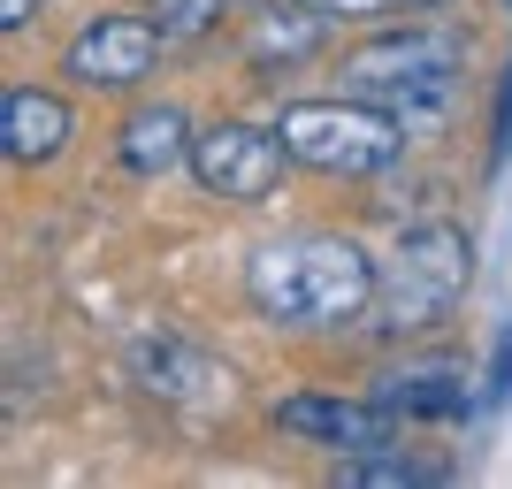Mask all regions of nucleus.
Segmentation results:
<instances>
[{"label":"nucleus","mask_w":512,"mask_h":489,"mask_svg":"<svg viewBox=\"0 0 512 489\" xmlns=\"http://www.w3.org/2000/svg\"><path fill=\"white\" fill-rule=\"evenodd\" d=\"M375 260L352 245V237H291V245H268L245 268V291L268 321H291V329H329V321H360L375 306Z\"/></svg>","instance_id":"f257e3e1"},{"label":"nucleus","mask_w":512,"mask_h":489,"mask_svg":"<svg viewBox=\"0 0 512 489\" xmlns=\"http://www.w3.org/2000/svg\"><path fill=\"white\" fill-rule=\"evenodd\" d=\"M459 62H467L459 31H383L344 54V92L383 100L406 130H428L459 100Z\"/></svg>","instance_id":"f03ea898"},{"label":"nucleus","mask_w":512,"mask_h":489,"mask_svg":"<svg viewBox=\"0 0 512 489\" xmlns=\"http://www.w3.org/2000/svg\"><path fill=\"white\" fill-rule=\"evenodd\" d=\"M276 138L291 161L321 176H383L398 153H406V123L390 115L383 100H291L276 115Z\"/></svg>","instance_id":"7ed1b4c3"},{"label":"nucleus","mask_w":512,"mask_h":489,"mask_svg":"<svg viewBox=\"0 0 512 489\" xmlns=\"http://www.w3.org/2000/svg\"><path fill=\"white\" fill-rule=\"evenodd\" d=\"M467 283H474L467 230H451V222H421V230H406V237H398V253L383 260V276H375V306H383L390 329H428L436 314L459 306Z\"/></svg>","instance_id":"20e7f679"},{"label":"nucleus","mask_w":512,"mask_h":489,"mask_svg":"<svg viewBox=\"0 0 512 489\" xmlns=\"http://www.w3.org/2000/svg\"><path fill=\"white\" fill-rule=\"evenodd\" d=\"M283 138L276 130H253V123H207L192 130V176L207 184L214 199H237V207H253V199L276 192L283 176Z\"/></svg>","instance_id":"39448f33"},{"label":"nucleus","mask_w":512,"mask_h":489,"mask_svg":"<svg viewBox=\"0 0 512 489\" xmlns=\"http://www.w3.org/2000/svg\"><path fill=\"white\" fill-rule=\"evenodd\" d=\"M123 367H130L138 390H153V398H169V405H207L230 383V367L207 360V352H199L192 337H176V329H138V337L123 344Z\"/></svg>","instance_id":"423d86ee"},{"label":"nucleus","mask_w":512,"mask_h":489,"mask_svg":"<svg viewBox=\"0 0 512 489\" xmlns=\"http://www.w3.org/2000/svg\"><path fill=\"white\" fill-rule=\"evenodd\" d=\"M161 31H153L146 16H92L77 39H69L62 54V77H77V85H107V92H123L138 85L153 69V54H161Z\"/></svg>","instance_id":"0eeeda50"},{"label":"nucleus","mask_w":512,"mask_h":489,"mask_svg":"<svg viewBox=\"0 0 512 489\" xmlns=\"http://www.w3.org/2000/svg\"><path fill=\"white\" fill-rule=\"evenodd\" d=\"M276 428L306 436L321 451H344V459H360V451H390L398 444V413L383 398H283L276 405Z\"/></svg>","instance_id":"6e6552de"},{"label":"nucleus","mask_w":512,"mask_h":489,"mask_svg":"<svg viewBox=\"0 0 512 489\" xmlns=\"http://www.w3.org/2000/svg\"><path fill=\"white\" fill-rule=\"evenodd\" d=\"M321 31H329V16H321L314 0H268V8H253L245 16V62L253 69H291V62H306L321 46Z\"/></svg>","instance_id":"1a4fd4ad"},{"label":"nucleus","mask_w":512,"mask_h":489,"mask_svg":"<svg viewBox=\"0 0 512 489\" xmlns=\"http://www.w3.org/2000/svg\"><path fill=\"white\" fill-rule=\"evenodd\" d=\"M0 146H8V161H54L69 146V107L39 85H16L0 100Z\"/></svg>","instance_id":"9d476101"},{"label":"nucleus","mask_w":512,"mask_h":489,"mask_svg":"<svg viewBox=\"0 0 512 489\" xmlns=\"http://www.w3.org/2000/svg\"><path fill=\"white\" fill-rule=\"evenodd\" d=\"M375 398H383L398 421H451V413H467V375H451V367H413V375H390Z\"/></svg>","instance_id":"9b49d317"},{"label":"nucleus","mask_w":512,"mask_h":489,"mask_svg":"<svg viewBox=\"0 0 512 489\" xmlns=\"http://www.w3.org/2000/svg\"><path fill=\"white\" fill-rule=\"evenodd\" d=\"M123 161L138 176H161V169H176V161H192L184 115H176V107H138V115L123 123Z\"/></svg>","instance_id":"f8f14e48"},{"label":"nucleus","mask_w":512,"mask_h":489,"mask_svg":"<svg viewBox=\"0 0 512 489\" xmlns=\"http://www.w3.org/2000/svg\"><path fill=\"white\" fill-rule=\"evenodd\" d=\"M344 482H360V489H406V482H444V467H413L406 451H360V459L344 467Z\"/></svg>","instance_id":"ddd939ff"},{"label":"nucleus","mask_w":512,"mask_h":489,"mask_svg":"<svg viewBox=\"0 0 512 489\" xmlns=\"http://www.w3.org/2000/svg\"><path fill=\"white\" fill-rule=\"evenodd\" d=\"M222 8H230V0H146V16H153L161 39H207Z\"/></svg>","instance_id":"4468645a"},{"label":"nucleus","mask_w":512,"mask_h":489,"mask_svg":"<svg viewBox=\"0 0 512 489\" xmlns=\"http://www.w3.org/2000/svg\"><path fill=\"white\" fill-rule=\"evenodd\" d=\"M512 153V69H505V92H497V138H490V161Z\"/></svg>","instance_id":"2eb2a0df"},{"label":"nucleus","mask_w":512,"mask_h":489,"mask_svg":"<svg viewBox=\"0 0 512 489\" xmlns=\"http://www.w3.org/2000/svg\"><path fill=\"white\" fill-rule=\"evenodd\" d=\"M321 16H383L390 0H314Z\"/></svg>","instance_id":"dca6fc26"},{"label":"nucleus","mask_w":512,"mask_h":489,"mask_svg":"<svg viewBox=\"0 0 512 489\" xmlns=\"http://www.w3.org/2000/svg\"><path fill=\"white\" fill-rule=\"evenodd\" d=\"M31 16H39V0H0V31H23Z\"/></svg>","instance_id":"f3484780"},{"label":"nucleus","mask_w":512,"mask_h":489,"mask_svg":"<svg viewBox=\"0 0 512 489\" xmlns=\"http://www.w3.org/2000/svg\"><path fill=\"white\" fill-rule=\"evenodd\" d=\"M505 390H512V337H505Z\"/></svg>","instance_id":"a211bd4d"},{"label":"nucleus","mask_w":512,"mask_h":489,"mask_svg":"<svg viewBox=\"0 0 512 489\" xmlns=\"http://www.w3.org/2000/svg\"><path fill=\"white\" fill-rule=\"evenodd\" d=\"M413 8H436V0H413Z\"/></svg>","instance_id":"6ab92c4d"},{"label":"nucleus","mask_w":512,"mask_h":489,"mask_svg":"<svg viewBox=\"0 0 512 489\" xmlns=\"http://www.w3.org/2000/svg\"><path fill=\"white\" fill-rule=\"evenodd\" d=\"M245 8H268V0H245Z\"/></svg>","instance_id":"aec40b11"}]
</instances>
